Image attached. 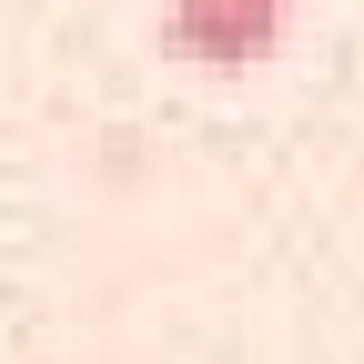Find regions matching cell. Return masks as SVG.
<instances>
[{
    "label": "cell",
    "instance_id": "6da1fadb",
    "mask_svg": "<svg viewBox=\"0 0 364 364\" xmlns=\"http://www.w3.org/2000/svg\"><path fill=\"white\" fill-rule=\"evenodd\" d=\"M304 21V0H172V61L193 71H253L284 51V31Z\"/></svg>",
    "mask_w": 364,
    "mask_h": 364
}]
</instances>
